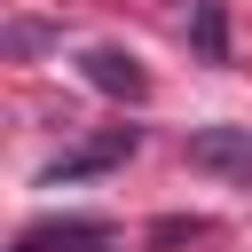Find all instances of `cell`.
<instances>
[{"label": "cell", "instance_id": "6da1fadb", "mask_svg": "<svg viewBox=\"0 0 252 252\" xmlns=\"http://www.w3.org/2000/svg\"><path fill=\"white\" fill-rule=\"evenodd\" d=\"M189 165L252 189V126H197V134H189Z\"/></svg>", "mask_w": 252, "mask_h": 252}, {"label": "cell", "instance_id": "7a4b0ae2", "mask_svg": "<svg viewBox=\"0 0 252 252\" xmlns=\"http://www.w3.org/2000/svg\"><path fill=\"white\" fill-rule=\"evenodd\" d=\"M79 71H87V87H94V94H110V102H142V94H150V71H142L126 47H87V55H79Z\"/></svg>", "mask_w": 252, "mask_h": 252}, {"label": "cell", "instance_id": "3957f363", "mask_svg": "<svg viewBox=\"0 0 252 252\" xmlns=\"http://www.w3.org/2000/svg\"><path fill=\"white\" fill-rule=\"evenodd\" d=\"M126 158H134V126H118V134H102V142H87V150H63V158L39 173V189H63V181L110 173V165H126Z\"/></svg>", "mask_w": 252, "mask_h": 252}, {"label": "cell", "instance_id": "277c9868", "mask_svg": "<svg viewBox=\"0 0 252 252\" xmlns=\"http://www.w3.org/2000/svg\"><path fill=\"white\" fill-rule=\"evenodd\" d=\"M181 39L197 63H228V16L220 0H181Z\"/></svg>", "mask_w": 252, "mask_h": 252}, {"label": "cell", "instance_id": "5b68a950", "mask_svg": "<svg viewBox=\"0 0 252 252\" xmlns=\"http://www.w3.org/2000/svg\"><path fill=\"white\" fill-rule=\"evenodd\" d=\"M205 236H213V220H197V213H189V220H181V213H165V220L150 228V244H158V252H173V244H205Z\"/></svg>", "mask_w": 252, "mask_h": 252}, {"label": "cell", "instance_id": "8992f818", "mask_svg": "<svg viewBox=\"0 0 252 252\" xmlns=\"http://www.w3.org/2000/svg\"><path fill=\"white\" fill-rule=\"evenodd\" d=\"M47 39H55L47 24H8V47H16V55H32V47H47Z\"/></svg>", "mask_w": 252, "mask_h": 252}]
</instances>
